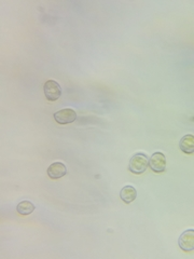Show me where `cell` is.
I'll return each mask as SVG.
<instances>
[{"label":"cell","mask_w":194,"mask_h":259,"mask_svg":"<svg viewBox=\"0 0 194 259\" xmlns=\"http://www.w3.org/2000/svg\"><path fill=\"white\" fill-rule=\"evenodd\" d=\"M136 196H137V191H136L134 187L130 185L123 187L122 190L120 191V198L126 204L132 203L133 201H135Z\"/></svg>","instance_id":"8"},{"label":"cell","mask_w":194,"mask_h":259,"mask_svg":"<svg viewBox=\"0 0 194 259\" xmlns=\"http://www.w3.org/2000/svg\"><path fill=\"white\" fill-rule=\"evenodd\" d=\"M149 166V157L144 152H137L130 158L129 170L136 175L143 174Z\"/></svg>","instance_id":"1"},{"label":"cell","mask_w":194,"mask_h":259,"mask_svg":"<svg viewBox=\"0 0 194 259\" xmlns=\"http://www.w3.org/2000/svg\"><path fill=\"white\" fill-rule=\"evenodd\" d=\"M54 119L60 124H69L77 120V113L71 108H64L54 113Z\"/></svg>","instance_id":"4"},{"label":"cell","mask_w":194,"mask_h":259,"mask_svg":"<svg viewBox=\"0 0 194 259\" xmlns=\"http://www.w3.org/2000/svg\"><path fill=\"white\" fill-rule=\"evenodd\" d=\"M67 174L66 165L62 162H54L48 167V175L52 179H58Z\"/></svg>","instance_id":"6"},{"label":"cell","mask_w":194,"mask_h":259,"mask_svg":"<svg viewBox=\"0 0 194 259\" xmlns=\"http://www.w3.org/2000/svg\"><path fill=\"white\" fill-rule=\"evenodd\" d=\"M178 244L182 251L192 252L194 249V230H186L178 239Z\"/></svg>","instance_id":"5"},{"label":"cell","mask_w":194,"mask_h":259,"mask_svg":"<svg viewBox=\"0 0 194 259\" xmlns=\"http://www.w3.org/2000/svg\"><path fill=\"white\" fill-rule=\"evenodd\" d=\"M179 147H180V150L187 155H192L194 152V136L192 134L184 135L179 142Z\"/></svg>","instance_id":"7"},{"label":"cell","mask_w":194,"mask_h":259,"mask_svg":"<svg viewBox=\"0 0 194 259\" xmlns=\"http://www.w3.org/2000/svg\"><path fill=\"white\" fill-rule=\"evenodd\" d=\"M35 209L36 206L33 205V203H32L31 201H22V202H19L16 206L17 213L23 216L31 215L33 210H35Z\"/></svg>","instance_id":"9"},{"label":"cell","mask_w":194,"mask_h":259,"mask_svg":"<svg viewBox=\"0 0 194 259\" xmlns=\"http://www.w3.org/2000/svg\"><path fill=\"white\" fill-rule=\"evenodd\" d=\"M43 92L48 100L50 102H55L62 95V88L54 80H48L43 85Z\"/></svg>","instance_id":"2"},{"label":"cell","mask_w":194,"mask_h":259,"mask_svg":"<svg viewBox=\"0 0 194 259\" xmlns=\"http://www.w3.org/2000/svg\"><path fill=\"white\" fill-rule=\"evenodd\" d=\"M149 166L154 173L166 171V157L162 152H154L149 159Z\"/></svg>","instance_id":"3"}]
</instances>
